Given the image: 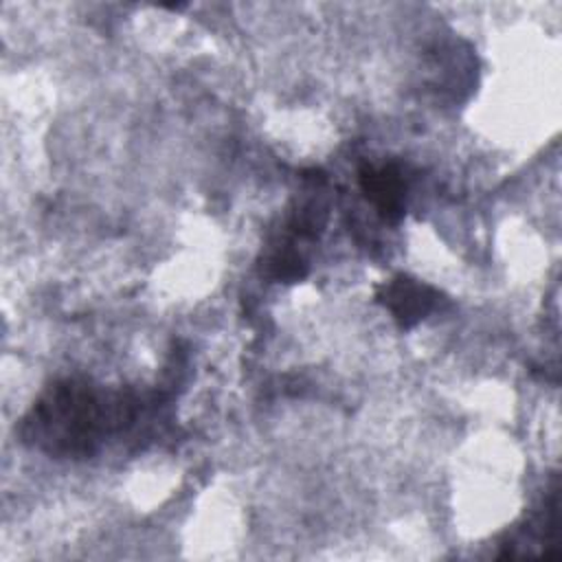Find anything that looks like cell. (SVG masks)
<instances>
[{"instance_id": "cell-1", "label": "cell", "mask_w": 562, "mask_h": 562, "mask_svg": "<svg viewBox=\"0 0 562 562\" xmlns=\"http://www.w3.org/2000/svg\"><path fill=\"white\" fill-rule=\"evenodd\" d=\"M136 400L88 380L64 378L46 386L22 419V439L59 459H86L112 432L132 426Z\"/></svg>"}, {"instance_id": "cell-2", "label": "cell", "mask_w": 562, "mask_h": 562, "mask_svg": "<svg viewBox=\"0 0 562 562\" xmlns=\"http://www.w3.org/2000/svg\"><path fill=\"white\" fill-rule=\"evenodd\" d=\"M378 301L393 314L400 327L408 329L437 307L439 292L417 279L400 274L378 290Z\"/></svg>"}, {"instance_id": "cell-3", "label": "cell", "mask_w": 562, "mask_h": 562, "mask_svg": "<svg viewBox=\"0 0 562 562\" xmlns=\"http://www.w3.org/2000/svg\"><path fill=\"white\" fill-rule=\"evenodd\" d=\"M358 180L367 200L386 222H397L404 215L406 180L395 165H367L360 169Z\"/></svg>"}]
</instances>
